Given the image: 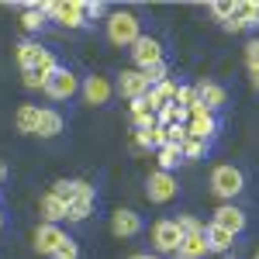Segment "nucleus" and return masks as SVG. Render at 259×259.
<instances>
[{
	"label": "nucleus",
	"mask_w": 259,
	"mask_h": 259,
	"mask_svg": "<svg viewBox=\"0 0 259 259\" xmlns=\"http://www.w3.org/2000/svg\"><path fill=\"white\" fill-rule=\"evenodd\" d=\"M107 38L114 41V45H135L142 38L139 35V18L132 14V11H114L111 18H107Z\"/></svg>",
	"instance_id": "obj_1"
},
{
	"label": "nucleus",
	"mask_w": 259,
	"mask_h": 259,
	"mask_svg": "<svg viewBox=\"0 0 259 259\" xmlns=\"http://www.w3.org/2000/svg\"><path fill=\"white\" fill-rule=\"evenodd\" d=\"M180 242H183V232H180V221H169L162 218L152 225V245L159 249V252H169V256H177Z\"/></svg>",
	"instance_id": "obj_2"
},
{
	"label": "nucleus",
	"mask_w": 259,
	"mask_h": 259,
	"mask_svg": "<svg viewBox=\"0 0 259 259\" xmlns=\"http://www.w3.org/2000/svg\"><path fill=\"white\" fill-rule=\"evenodd\" d=\"M211 190H214L218 197L232 200L242 190V173L235 166H228V162H225V166H214V173H211Z\"/></svg>",
	"instance_id": "obj_3"
},
{
	"label": "nucleus",
	"mask_w": 259,
	"mask_h": 259,
	"mask_svg": "<svg viewBox=\"0 0 259 259\" xmlns=\"http://www.w3.org/2000/svg\"><path fill=\"white\" fill-rule=\"evenodd\" d=\"M145 197L152 200V204H166V200L177 197V180H173V173H162V169L149 173V180H145Z\"/></svg>",
	"instance_id": "obj_4"
},
{
	"label": "nucleus",
	"mask_w": 259,
	"mask_h": 259,
	"mask_svg": "<svg viewBox=\"0 0 259 259\" xmlns=\"http://www.w3.org/2000/svg\"><path fill=\"white\" fill-rule=\"evenodd\" d=\"M41 11H45V18H56L62 28H83L87 18H83L80 4H62V0H49V4H41Z\"/></svg>",
	"instance_id": "obj_5"
},
{
	"label": "nucleus",
	"mask_w": 259,
	"mask_h": 259,
	"mask_svg": "<svg viewBox=\"0 0 259 259\" xmlns=\"http://www.w3.org/2000/svg\"><path fill=\"white\" fill-rule=\"evenodd\" d=\"M118 90L121 97H128V100H139V97H145L149 90H152V83H149V76L145 73H139V69H124L118 76Z\"/></svg>",
	"instance_id": "obj_6"
},
{
	"label": "nucleus",
	"mask_w": 259,
	"mask_h": 259,
	"mask_svg": "<svg viewBox=\"0 0 259 259\" xmlns=\"http://www.w3.org/2000/svg\"><path fill=\"white\" fill-rule=\"evenodd\" d=\"M214 111H207L204 104H197V107H190L187 111V135H197V139H211L214 135Z\"/></svg>",
	"instance_id": "obj_7"
},
{
	"label": "nucleus",
	"mask_w": 259,
	"mask_h": 259,
	"mask_svg": "<svg viewBox=\"0 0 259 259\" xmlns=\"http://www.w3.org/2000/svg\"><path fill=\"white\" fill-rule=\"evenodd\" d=\"M132 59H135V66H139V73H149L152 66L162 62V45L156 38H139L135 49H132Z\"/></svg>",
	"instance_id": "obj_8"
},
{
	"label": "nucleus",
	"mask_w": 259,
	"mask_h": 259,
	"mask_svg": "<svg viewBox=\"0 0 259 259\" xmlns=\"http://www.w3.org/2000/svg\"><path fill=\"white\" fill-rule=\"evenodd\" d=\"M76 90H80V80H76L69 69H62V66L49 76V83H45V94L52 100H66V97H73Z\"/></svg>",
	"instance_id": "obj_9"
},
{
	"label": "nucleus",
	"mask_w": 259,
	"mask_h": 259,
	"mask_svg": "<svg viewBox=\"0 0 259 259\" xmlns=\"http://www.w3.org/2000/svg\"><path fill=\"white\" fill-rule=\"evenodd\" d=\"M69 239L66 232H62L59 225H38V232H35V249H38L41 256H56V249H59L62 242Z\"/></svg>",
	"instance_id": "obj_10"
},
{
	"label": "nucleus",
	"mask_w": 259,
	"mask_h": 259,
	"mask_svg": "<svg viewBox=\"0 0 259 259\" xmlns=\"http://www.w3.org/2000/svg\"><path fill=\"white\" fill-rule=\"evenodd\" d=\"M56 69H59L56 56L45 52V59H41L35 69H24V87H28V90H45V83H49V76H52Z\"/></svg>",
	"instance_id": "obj_11"
},
{
	"label": "nucleus",
	"mask_w": 259,
	"mask_h": 259,
	"mask_svg": "<svg viewBox=\"0 0 259 259\" xmlns=\"http://www.w3.org/2000/svg\"><path fill=\"white\" fill-rule=\"evenodd\" d=\"M111 232L121 235V239H132V235H139L142 232V218L135 211H114V218H111Z\"/></svg>",
	"instance_id": "obj_12"
},
{
	"label": "nucleus",
	"mask_w": 259,
	"mask_h": 259,
	"mask_svg": "<svg viewBox=\"0 0 259 259\" xmlns=\"http://www.w3.org/2000/svg\"><path fill=\"white\" fill-rule=\"evenodd\" d=\"M111 94H114V87L104 80V76H87V83H83V97H87V104H107L111 100Z\"/></svg>",
	"instance_id": "obj_13"
},
{
	"label": "nucleus",
	"mask_w": 259,
	"mask_h": 259,
	"mask_svg": "<svg viewBox=\"0 0 259 259\" xmlns=\"http://www.w3.org/2000/svg\"><path fill=\"white\" fill-rule=\"evenodd\" d=\"M214 225L225 228V232H232V235H239L242 228H245V214H242L239 207H232V204H225L214 211Z\"/></svg>",
	"instance_id": "obj_14"
},
{
	"label": "nucleus",
	"mask_w": 259,
	"mask_h": 259,
	"mask_svg": "<svg viewBox=\"0 0 259 259\" xmlns=\"http://www.w3.org/2000/svg\"><path fill=\"white\" fill-rule=\"evenodd\" d=\"M177 94H180V87L173 80H162L159 87H152L145 97H149V104L156 107V114H159L162 107H169V104H177Z\"/></svg>",
	"instance_id": "obj_15"
},
{
	"label": "nucleus",
	"mask_w": 259,
	"mask_h": 259,
	"mask_svg": "<svg viewBox=\"0 0 259 259\" xmlns=\"http://www.w3.org/2000/svg\"><path fill=\"white\" fill-rule=\"evenodd\" d=\"M132 121H135L139 128H156V124H159V114H156V107L149 104V97L132 100Z\"/></svg>",
	"instance_id": "obj_16"
},
{
	"label": "nucleus",
	"mask_w": 259,
	"mask_h": 259,
	"mask_svg": "<svg viewBox=\"0 0 259 259\" xmlns=\"http://www.w3.org/2000/svg\"><path fill=\"white\" fill-rule=\"evenodd\" d=\"M38 118H41V107L21 104L18 114H14V124H18V132H24V135H35V132H38Z\"/></svg>",
	"instance_id": "obj_17"
},
{
	"label": "nucleus",
	"mask_w": 259,
	"mask_h": 259,
	"mask_svg": "<svg viewBox=\"0 0 259 259\" xmlns=\"http://www.w3.org/2000/svg\"><path fill=\"white\" fill-rule=\"evenodd\" d=\"M207 252L211 249H207V239L204 235H183V242H180V249H177L180 259H204Z\"/></svg>",
	"instance_id": "obj_18"
},
{
	"label": "nucleus",
	"mask_w": 259,
	"mask_h": 259,
	"mask_svg": "<svg viewBox=\"0 0 259 259\" xmlns=\"http://www.w3.org/2000/svg\"><path fill=\"white\" fill-rule=\"evenodd\" d=\"M204 239H207V249L211 252H228L232 249V242H235V235L232 232H225V228H218L214 221L207 225V232H204Z\"/></svg>",
	"instance_id": "obj_19"
},
{
	"label": "nucleus",
	"mask_w": 259,
	"mask_h": 259,
	"mask_svg": "<svg viewBox=\"0 0 259 259\" xmlns=\"http://www.w3.org/2000/svg\"><path fill=\"white\" fill-rule=\"evenodd\" d=\"M62 132V118H59V111H52V107H41V118H38V139H56Z\"/></svg>",
	"instance_id": "obj_20"
},
{
	"label": "nucleus",
	"mask_w": 259,
	"mask_h": 259,
	"mask_svg": "<svg viewBox=\"0 0 259 259\" xmlns=\"http://www.w3.org/2000/svg\"><path fill=\"white\" fill-rule=\"evenodd\" d=\"M41 218H45V225H59V221L66 218V204H62L52 190L41 197Z\"/></svg>",
	"instance_id": "obj_21"
},
{
	"label": "nucleus",
	"mask_w": 259,
	"mask_h": 259,
	"mask_svg": "<svg viewBox=\"0 0 259 259\" xmlns=\"http://www.w3.org/2000/svg\"><path fill=\"white\" fill-rule=\"evenodd\" d=\"M41 59H45V49H41L38 41H21V45H18V62H21V69H35Z\"/></svg>",
	"instance_id": "obj_22"
},
{
	"label": "nucleus",
	"mask_w": 259,
	"mask_h": 259,
	"mask_svg": "<svg viewBox=\"0 0 259 259\" xmlns=\"http://www.w3.org/2000/svg\"><path fill=\"white\" fill-rule=\"evenodd\" d=\"M197 97H200V104H204L207 111H218L221 104H225V90H221L218 83H200Z\"/></svg>",
	"instance_id": "obj_23"
},
{
	"label": "nucleus",
	"mask_w": 259,
	"mask_h": 259,
	"mask_svg": "<svg viewBox=\"0 0 259 259\" xmlns=\"http://www.w3.org/2000/svg\"><path fill=\"white\" fill-rule=\"evenodd\" d=\"M135 145H139V149H162V145H166L162 124H156V128H139V132H135Z\"/></svg>",
	"instance_id": "obj_24"
},
{
	"label": "nucleus",
	"mask_w": 259,
	"mask_h": 259,
	"mask_svg": "<svg viewBox=\"0 0 259 259\" xmlns=\"http://www.w3.org/2000/svg\"><path fill=\"white\" fill-rule=\"evenodd\" d=\"M90 214H94V197H76L66 207V218L69 221H87Z\"/></svg>",
	"instance_id": "obj_25"
},
{
	"label": "nucleus",
	"mask_w": 259,
	"mask_h": 259,
	"mask_svg": "<svg viewBox=\"0 0 259 259\" xmlns=\"http://www.w3.org/2000/svg\"><path fill=\"white\" fill-rule=\"evenodd\" d=\"M235 18L245 21V28H256L259 24V0H242V4H235Z\"/></svg>",
	"instance_id": "obj_26"
},
{
	"label": "nucleus",
	"mask_w": 259,
	"mask_h": 259,
	"mask_svg": "<svg viewBox=\"0 0 259 259\" xmlns=\"http://www.w3.org/2000/svg\"><path fill=\"white\" fill-rule=\"evenodd\" d=\"M180 152H183V159H200V156L207 152V139L187 135V139H183V145H180Z\"/></svg>",
	"instance_id": "obj_27"
},
{
	"label": "nucleus",
	"mask_w": 259,
	"mask_h": 259,
	"mask_svg": "<svg viewBox=\"0 0 259 259\" xmlns=\"http://www.w3.org/2000/svg\"><path fill=\"white\" fill-rule=\"evenodd\" d=\"M156 159H159V169H162V173H169L177 162H183V152H180V145H162Z\"/></svg>",
	"instance_id": "obj_28"
},
{
	"label": "nucleus",
	"mask_w": 259,
	"mask_h": 259,
	"mask_svg": "<svg viewBox=\"0 0 259 259\" xmlns=\"http://www.w3.org/2000/svg\"><path fill=\"white\" fill-rule=\"evenodd\" d=\"M21 24H24V31H38L41 24H45V11H41V4H31V7L24 11Z\"/></svg>",
	"instance_id": "obj_29"
},
{
	"label": "nucleus",
	"mask_w": 259,
	"mask_h": 259,
	"mask_svg": "<svg viewBox=\"0 0 259 259\" xmlns=\"http://www.w3.org/2000/svg\"><path fill=\"white\" fill-rule=\"evenodd\" d=\"M183 118H187V111H183L180 104H169V107H162V111H159V124H162V128H169V124H183Z\"/></svg>",
	"instance_id": "obj_30"
},
{
	"label": "nucleus",
	"mask_w": 259,
	"mask_h": 259,
	"mask_svg": "<svg viewBox=\"0 0 259 259\" xmlns=\"http://www.w3.org/2000/svg\"><path fill=\"white\" fill-rule=\"evenodd\" d=\"M177 104L183 107V111H190V107H197L200 97H197V87H180V94H177Z\"/></svg>",
	"instance_id": "obj_31"
},
{
	"label": "nucleus",
	"mask_w": 259,
	"mask_h": 259,
	"mask_svg": "<svg viewBox=\"0 0 259 259\" xmlns=\"http://www.w3.org/2000/svg\"><path fill=\"white\" fill-rule=\"evenodd\" d=\"M162 139H166V145H183L187 124H169V128H162Z\"/></svg>",
	"instance_id": "obj_32"
},
{
	"label": "nucleus",
	"mask_w": 259,
	"mask_h": 259,
	"mask_svg": "<svg viewBox=\"0 0 259 259\" xmlns=\"http://www.w3.org/2000/svg\"><path fill=\"white\" fill-rule=\"evenodd\" d=\"M211 11H214V18H218V21L235 18V4H228V0H214V4H211Z\"/></svg>",
	"instance_id": "obj_33"
},
{
	"label": "nucleus",
	"mask_w": 259,
	"mask_h": 259,
	"mask_svg": "<svg viewBox=\"0 0 259 259\" xmlns=\"http://www.w3.org/2000/svg\"><path fill=\"white\" fill-rule=\"evenodd\" d=\"M52 259H80V249H76V242L66 239L59 249H56V256H52Z\"/></svg>",
	"instance_id": "obj_34"
},
{
	"label": "nucleus",
	"mask_w": 259,
	"mask_h": 259,
	"mask_svg": "<svg viewBox=\"0 0 259 259\" xmlns=\"http://www.w3.org/2000/svg\"><path fill=\"white\" fill-rule=\"evenodd\" d=\"M180 232H183V235H204L207 228H204L197 218H180Z\"/></svg>",
	"instance_id": "obj_35"
},
{
	"label": "nucleus",
	"mask_w": 259,
	"mask_h": 259,
	"mask_svg": "<svg viewBox=\"0 0 259 259\" xmlns=\"http://www.w3.org/2000/svg\"><path fill=\"white\" fill-rule=\"evenodd\" d=\"M245 62H249V73H252V69H259V38L245 45Z\"/></svg>",
	"instance_id": "obj_36"
},
{
	"label": "nucleus",
	"mask_w": 259,
	"mask_h": 259,
	"mask_svg": "<svg viewBox=\"0 0 259 259\" xmlns=\"http://www.w3.org/2000/svg\"><path fill=\"white\" fill-rule=\"evenodd\" d=\"M145 76H149V83H152V87H159V83L166 80V62H159V66H152V69H149Z\"/></svg>",
	"instance_id": "obj_37"
},
{
	"label": "nucleus",
	"mask_w": 259,
	"mask_h": 259,
	"mask_svg": "<svg viewBox=\"0 0 259 259\" xmlns=\"http://www.w3.org/2000/svg\"><path fill=\"white\" fill-rule=\"evenodd\" d=\"M80 11H83V18H87V21H94V18L104 14V4H80Z\"/></svg>",
	"instance_id": "obj_38"
},
{
	"label": "nucleus",
	"mask_w": 259,
	"mask_h": 259,
	"mask_svg": "<svg viewBox=\"0 0 259 259\" xmlns=\"http://www.w3.org/2000/svg\"><path fill=\"white\" fill-rule=\"evenodd\" d=\"M225 28H228V31H245V21H242V18H228V21H225Z\"/></svg>",
	"instance_id": "obj_39"
},
{
	"label": "nucleus",
	"mask_w": 259,
	"mask_h": 259,
	"mask_svg": "<svg viewBox=\"0 0 259 259\" xmlns=\"http://www.w3.org/2000/svg\"><path fill=\"white\" fill-rule=\"evenodd\" d=\"M252 87L259 90V69H252Z\"/></svg>",
	"instance_id": "obj_40"
},
{
	"label": "nucleus",
	"mask_w": 259,
	"mask_h": 259,
	"mask_svg": "<svg viewBox=\"0 0 259 259\" xmlns=\"http://www.w3.org/2000/svg\"><path fill=\"white\" fill-rule=\"evenodd\" d=\"M4 180H7V166L0 162V183H4Z\"/></svg>",
	"instance_id": "obj_41"
},
{
	"label": "nucleus",
	"mask_w": 259,
	"mask_h": 259,
	"mask_svg": "<svg viewBox=\"0 0 259 259\" xmlns=\"http://www.w3.org/2000/svg\"><path fill=\"white\" fill-rule=\"evenodd\" d=\"M135 259H159V256H149V252H142V256H135Z\"/></svg>",
	"instance_id": "obj_42"
},
{
	"label": "nucleus",
	"mask_w": 259,
	"mask_h": 259,
	"mask_svg": "<svg viewBox=\"0 0 259 259\" xmlns=\"http://www.w3.org/2000/svg\"><path fill=\"white\" fill-rule=\"evenodd\" d=\"M0 228H4V218H0Z\"/></svg>",
	"instance_id": "obj_43"
},
{
	"label": "nucleus",
	"mask_w": 259,
	"mask_h": 259,
	"mask_svg": "<svg viewBox=\"0 0 259 259\" xmlns=\"http://www.w3.org/2000/svg\"><path fill=\"white\" fill-rule=\"evenodd\" d=\"M256 259H259V252H256Z\"/></svg>",
	"instance_id": "obj_44"
}]
</instances>
